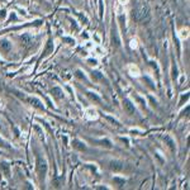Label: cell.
I'll return each instance as SVG.
<instances>
[{
	"label": "cell",
	"mask_w": 190,
	"mask_h": 190,
	"mask_svg": "<svg viewBox=\"0 0 190 190\" xmlns=\"http://www.w3.org/2000/svg\"><path fill=\"white\" fill-rule=\"evenodd\" d=\"M109 168L112 171H120L123 168V164L119 161H110L109 162Z\"/></svg>",
	"instance_id": "277c9868"
},
{
	"label": "cell",
	"mask_w": 190,
	"mask_h": 190,
	"mask_svg": "<svg viewBox=\"0 0 190 190\" xmlns=\"http://www.w3.org/2000/svg\"><path fill=\"white\" fill-rule=\"evenodd\" d=\"M113 181L116 182L117 185H119V186H122V185H124V184H126V180H124V179H119V178H114V179H113Z\"/></svg>",
	"instance_id": "e0dca14e"
},
{
	"label": "cell",
	"mask_w": 190,
	"mask_h": 190,
	"mask_svg": "<svg viewBox=\"0 0 190 190\" xmlns=\"http://www.w3.org/2000/svg\"><path fill=\"white\" fill-rule=\"evenodd\" d=\"M52 95L56 96V98H58V99H61L64 96V92H62V90L60 88H53L52 89Z\"/></svg>",
	"instance_id": "9c48e42d"
},
{
	"label": "cell",
	"mask_w": 190,
	"mask_h": 190,
	"mask_svg": "<svg viewBox=\"0 0 190 190\" xmlns=\"http://www.w3.org/2000/svg\"><path fill=\"white\" fill-rule=\"evenodd\" d=\"M118 20H119V24H120L122 29L124 30V27H126V16H124L123 14H120V15L118 16Z\"/></svg>",
	"instance_id": "5bb4252c"
},
{
	"label": "cell",
	"mask_w": 190,
	"mask_h": 190,
	"mask_svg": "<svg viewBox=\"0 0 190 190\" xmlns=\"http://www.w3.org/2000/svg\"><path fill=\"white\" fill-rule=\"evenodd\" d=\"M0 47H2V50L4 52H9L10 48H12V44L8 41H2V42H0Z\"/></svg>",
	"instance_id": "30bf717a"
},
{
	"label": "cell",
	"mask_w": 190,
	"mask_h": 190,
	"mask_svg": "<svg viewBox=\"0 0 190 190\" xmlns=\"http://www.w3.org/2000/svg\"><path fill=\"white\" fill-rule=\"evenodd\" d=\"M88 96H89L91 100H95V102H98V103H100V102H102V99H100L95 92H92V91H88Z\"/></svg>",
	"instance_id": "4fadbf2b"
},
{
	"label": "cell",
	"mask_w": 190,
	"mask_h": 190,
	"mask_svg": "<svg viewBox=\"0 0 190 190\" xmlns=\"http://www.w3.org/2000/svg\"><path fill=\"white\" fill-rule=\"evenodd\" d=\"M20 41L24 44H29V43H32V38L29 34H23V36H20Z\"/></svg>",
	"instance_id": "7c38bea8"
},
{
	"label": "cell",
	"mask_w": 190,
	"mask_h": 190,
	"mask_svg": "<svg viewBox=\"0 0 190 190\" xmlns=\"http://www.w3.org/2000/svg\"><path fill=\"white\" fill-rule=\"evenodd\" d=\"M75 76H76V78H78V79H80V80H85V79H86L85 74H84V72H82L81 70H78V71H76Z\"/></svg>",
	"instance_id": "2e32d148"
},
{
	"label": "cell",
	"mask_w": 190,
	"mask_h": 190,
	"mask_svg": "<svg viewBox=\"0 0 190 190\" xmlns=\"http://www.w3.org/2000/svg\"><path fill=\"white\" fill-rule=\"evenodd\" d=\"M100 143H102V146H105V147H108V148H110V147H112V143H110V141H108V140L100 141Z\"/></svg>",
	"instance_id": "44dd1931"
},
{
	"label": "cell",
	"mask_w": 190,
	"mask_h": 190,
	"mask_svg": "<svg viewBox=\"0 0 190 190\" xmlns=\"http://www.w3.org/2000/svg\"><path fill=\"white\" fill-rule=\"evenodd\" d=\"M53 50H54V46H53L52 41H48V42H47V44H46V48H44V51H43L42 57H47L48 54H51V53L53 52Z\"/></svg>",
	"instance_id": "5b68a950"
},
{
	"label": "cell",
	"mask_w": 190,
	"mask_h": 190,
	"mask_svg": "<svg viewBox=\"0 0 190 190\" xmlns=\"http://www.w3.org/2000/svg\"><path fill=\"white\" fill-rule=\"evenodd\" d=\"M88 62H89V65H96V60H92V58H90V60H88Z\"/></svg>",
	"instance_id": "4316f807"
},
{
	"label": "cell",
	"mask_w": 190,
	"mask_h": 190,
	"mask_svg": "<svg viewBox=\"0 0 190 190\" xmlns=\"http://www.w3.org/2000/svg\"><path fill=\"white\" fill-rule=\"evenodd\" d=\"M106 119H108V120H110V122H112L114 126H119V123H118L116 119H114V118H112V117H106Z\"/></svg>",
	"instance_id": "d4e9b609"
},
{
	"label": "cell",
	"mask_w": 190,
	"mask_h": 190,
	"mask_svg": "<svg viewBox=\"0 0 190 190\" xmlns=\"http://www.w3.org/2000/svg\"><path fill=\"white\" fill-rule=\"evenodd\" d=\"M9 20H16V15H15V13H12L10 14V19Z\"/></svg>",
	"instance_id": "83f0119b"
},
{
	"label": "cell",
	"mask_w": 190,
	"mask_h": 190,
	"mask_svg": "<svg viewBox=\"0 0 190 190\" xmlns=\"http://www.w3.org/2000/svg\"><path fill=\"white\" fill-rule=\"evenodd\" d=\"M178 78V68H176V66H174L172 67V79H176Z\"/></svg>",
	"instance_id": "603a6c76"
},
{
	"label": "cell",
	"mask_w": 190,
	"mask_h": 190,
	"mask_svg": "<svg viewBox=\"0 0 190 190\" xmlns=\"http://www.w3.org/2000/svg\"><path fill=\"white\" fill-rule=\"evenodd\" d=\"M104 14V3H103V0H100L99 2V16L102 18Z\"/></svg>",
	"instance_id": "d6986e66"
},
{
	"label": "cell",
	"mask_w": 190,
	"mask_h": 190,
	"mask_svg": "<svg viewBox=\"0 0 190 190\" xmlns=\"http://www.w3.org/2000/svg\"><path fill=\"white\" fill-rule=\"evenodd\" d=\"M165 141L168 143V147H170L171 150H175V144H174V141L171 140L170 137H165Z\"/></svg>",
	"instance_id": "ac0fdd59"
},
{
	"label": "cell",
	"mask_w": 190,
	"mask_h": 190,
	"mask_svg": "<svg viewBox=\"0 0 190 190\" xmlns=\"http://www.w3.org/2000/svg\"><path fill=\"white\" fill-rule=\"evenodd\" d=\"M5 15H6V12H5V10L0 12V18H5Z\"/></svg>",
	"instance_id": "f1b7e54d"
},
{
	"label": "cell",
	"mask_w": 190,
	"mask_h": 190,
	"mask_svg": "<svg viewBox=\"0 0 190 190\" xmlns=\"http://www.w3.org/2000/svg\"><path fill=\"white\" fill-rule=\"evenodd\" d=\"M37 2H43V0H37Z\"/></svg>",
	"instance_id": "836d02e7"
},
{
	"label": "cell",
	"mask_w": 190,
	"mask_h": 190,
	"mask_svg": "<svg viewBox=\"0 0 190 190\" xmlns=\"http://www.w3.org/2000/svg\"><path fill=\"white\" fill-rule=\"evenodd\" d=\"M188 98H189V94L182 95V96H181V99H180V104H184V102H186V100H188Z\"/></svg>",
	"instance_id": "7402d4cb"
},
{
	"label": "cell",
	"mask_w": 190,
	"mask_h": 190,
	"mask_svg": "<svg viewBox=\"0 0 190 190\" xmlns=\"http://www.w3.org/2000/svg\"><path fill=\"white\" fill-rule=\"evenodd\" d=\"M33 106H36V108H38V109H41V110H43L44 109V105L41 103V100H38L37 98H30V99H27Z\"/></svg>",
	"instance_id": "8992f818"
},
{
	"label": "cell",
	"mask_w": 190,
	"mask_h": 190,
	"mask_svg": "<svg viewBox=\"0 0 190 190\" xmlns=\"http://www.w3.org/2000/svg\"><path fill=\"white\" fill-rule=\"evenodd\" d=\"M76 15H78V16L80 18V20H81L84 24H88V18H86L85 15H82L81 13H76Z\"/></svg>",
	"instance_id": "ffe728a7"
},
{
	"label": "cell",
	"mask_w": 190,
	"mask_h": 190,
	"mask_svg": "<svg viewBox=\"0 0 190 190\" xmlns=\"http://www.w3.org/2000/svg\"><path fill=\"white\" fill-rule=\"evenodd\" d=\"M72 144H74L75 148H78V150H80V151H85V150H86V146H85L82 142L78 141V140H75V141L72 142Z\"/></svg>",
	"instance_id": "ba28073f"
},
{
	"label": "cell",
	"mask_w": 190,
	"mask_h": 190,
	"mask_svg": "<svg viewBox=\"0 0 190 190\" xmlns=\"http://www.w3.org/2000/svg\"><path fill=\"white\" fill-rule=\"evenodd\" d=\"M0 147H5V148H9V144L6 142H4L2 138H0Z\"/></svg>",
	"instance_id": "484cf974"
},
{
	"label": "cell",
	"mask_w": 190,
	"mask_h": 190,
	"mask_svg": "<svg viewBox=\"0 0 190 190\" xmlns=\"http://www.w3.org/2000/svg\"><path fill=\"white\" fill-rule=\"evenodd\" d=\"M62 140H64V143H67V138H66V137H64Z\"/></svg>",
	"instance_id": "d6a6232c"
},
{
	"label": "cell",
	"mask_w": 190,
	"mask_h": 190,
	"mask_svg": "<svg viewBox=\"0 0 190 190\" xmlns=\"http://www.w3.org/2000/svg\"><path fill=\"white\" fill-rule=\"evenodd\" d=\"M47 168H48L47 162H46L43 158L38 157V158H37V171H38V175H40L41 179H44V176H46V174H47Z\"/></svg>",
	"instance_id": "6da1fadb"
},
{
	"label": "cell",
	"mask_w": 190,
	"mask_h": 190,
	"mask_svg": "<svg viewBox=\"0 0 190 190\" xmlns=\"http://www.w3.org/2000/svg\"><path fill=\"white\" fill-rule=\"evenodd\" d=\"M137 100H138V102H140V103H141L143 106L146 105V103H144V100H143V99H141V98H137Z\"/></svg>",
	"instance_id": "f546056e"
},
{
	"label": "cell",
	"mask_w": 190,
	"mask_h": 190,
	"mask_svg": "<svg viewBox=\"0 0 190 190\" xmlns=\"http://www.w3.org/2000/svg\"><path fill=\"white\" fill-rule=\"evenodd\" d=\"M136 16H137V19H140V20H144V19L148 16V9H147V6L146 5H141L137 9V12H136Z\"/></svg>",
	"instance_id": "7a4b0ae2"
},
{
	"label": "cell",
	"mask_w": 190,
	"mask_h": 190,
	"mask_svg": "<svg viewBox=\"0 0 190 190\" xmlns=\"http://www.w3.org/2000/svg\"><path fill=\"white\" fill-rule=\"evenodd\" d=\"M92 79H95V80H105L104 79V75H102L100 72H92Z\"/></svg>",
	"instance_id": "9a60e30c"
},
{
	"label": "cell",
	"mask_w": 190,
	"mask_h": 190,
	"mask_svg": "<svg viewBox=\"0 0 190 190\" xmlns=\"http://www.w3.org/2000/svg\"><path fill=\"white\" fill-rule=\"evenodd\" d=\"M2 170L4 171V174H5V176H6V178H9V176H10V170H9V165H8L6 162H2Z\"/></svg>",
	"instance_id": "8fae6325"
},
{
	"label": "cell",
	"mask_w": 190,
	"mask_h": 190,
	"mask_svg": "<svg viewBox=\"0 0 190 190\" xmlns=\"http://www.w3.org/2000/svg\"><path fill=\"white\" fill-rule=\"evenodd\" d=\"M130 43H132V47H136V41H132Z\"/></svg>",
	"instance_id": "1f68e13d"
},
{
	"label": "cell",
	"mask_w": 190,
	"mask_h": 190,
	"mask_svg": "<svg viewBox=\"0 0 190 190\" xmlns=\"http://www.w3.org/2000/svg\"><path fill=\"white\" fill-rule=\"evenodd\" d=\"M123 108H124V110L128 113V114H134V112H136V108H134V104H133L129 99H124L123 100Z\"/></svg>",
	"instance_id": "3957f363"
},
{
	"label": "cell",
	"mask_w": 190,
	"mask_h": 190,
	"mask_svg": "<svg viewBox=\"0 0 190 190\" xmlns=\"http://www.w3.org/2000/svg\"><path fill=\"white\" fill-rule=\"evenodd\" d=\"M112 42H113L114 46H119V44H120L119 37H118V33H117L116 29H113V32H112Z\"/></svg>",
	"instance_id": "52a82bcc"
},
{
	"label": "cell",
	"mask_w": 190,
	"mask_h": 190,
	"mask_svg": "<svg viewBox=\"0 0 190 190\" xmlns=\"http://www.w3.org/2000/svg\"><path fill=\"white\" fill-rule=\"evenodd\" d=\"M150 100L152 102V104H154V105L156 104V100H154V98H152V96H150Z\"/></svg>",
	"instance_id": "4dcf8cb0"
},
{
	"label": "cell",
	"mask_w": 190,
	"mask_h": 190,
	"mask_svg": "<svg viewBox=\"0 0 190 190\" xmlns=\"http://www.w3.org/2000/svg\"><path fill=\"white\" fill-rule=\"evenodd\" d=\"M64 41H65V42H67V43H70V44H74V43H75V41L72 40V38H68V37H65V38H64Z\"/></svg>",
	"instance_id": "cb8c5ba5"
}]
</instances>
